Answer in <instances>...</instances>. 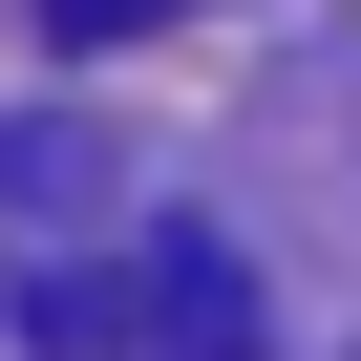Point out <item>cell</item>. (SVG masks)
Wrapping results in <instances>:
<instances>
[{"label": "cell", "mask_w": 361, "mask_h": 361, "mask_svg": "<svg viewBox=\"0 0 361 361\" xmlns=\"http://www.w3.org/2000/svg\"><path fill=\"white\" fill-rule=\"evenodd\" d=\"M43 319H64V340H106V361H276V340H255V276H234L213 234H128V255H106V276H64Z\"/></svg>", "instance_id": "1"}, {"label": "cell", "mask_w": 361, "mask_h": 361, "mask_svg": "<svg viewBox=\"0 0 361 361\" xmlns=\"http://www.w3.org/2000/svg\"><path fill=\"white\" fill-rule=\"evenodd\" d=\"M43 43H128V22H170V0H22Z\"/></svg>", "instance_id": "2"}]
</instances>
